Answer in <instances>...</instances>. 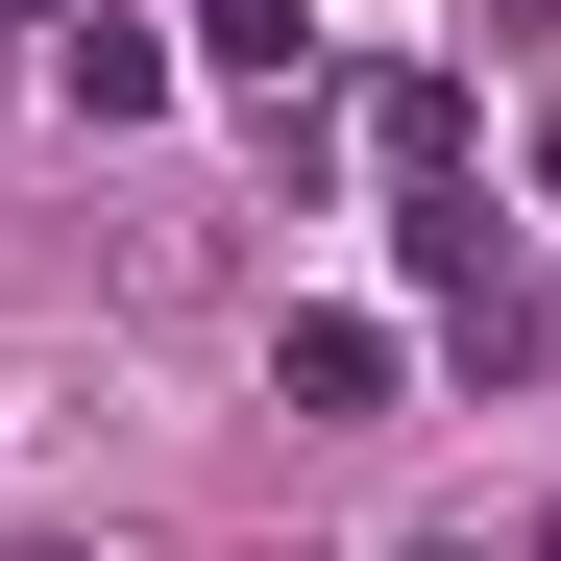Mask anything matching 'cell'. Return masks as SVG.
Returning <instances> with one entry per match:
<instances>
[{"instance_id": "cell-1", "label": "cell", "mask_w": 561, "mask_h": 561, "mask_svg": "<svg viewBox=\"0 0 561 561\" xmlns=\"http://www.w3.org/2000/svg\"><path fill=\"white\" fill-rule=\"evenodd\" d=\"M196 73L220 99H294V0H196Z\"/></svg>"}, {"instance_id": "cell-2", "label": "cell", "mask_w": 561, "mask_h": 561, "mask_svg": "<svg viewBox=\"0 0 561 561\" xmlns=\"http://www.w3.org/2000/svg\"><path fill=\"white\" fill-rule=\"evenodd\" d=\"M73 123H171V49L147 25H73Z\"/></svg>"}, {"instance_id": "cell-3", "label": "cell", "mask_w": 561, "mask_h": 561, "mask_svg": "<svg viewBox=\"0 0 561 561\" xmlns=\"http://www.w3.org/2000/svg\"><path fill=\"white\" fill-rule=\"evenodd\" d=\"M415 561H489V537H415Z\"/></svg>"}]
</instances>
